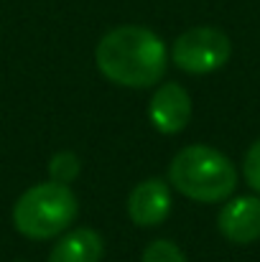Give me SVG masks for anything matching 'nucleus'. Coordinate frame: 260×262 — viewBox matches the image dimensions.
<instances>
[{
    "label": "nucleus",
    "mask_w": 260,
    "mask_h": 262,
    "mask_svg": "<svg viewBox=\"0 0 260 262\" xmlns=\"http://www.w3.org/2000/svg\"><path fill=\"white\" fill-rule=\"evenodd\" d=\"M94 64L99 74L117 87L146 89L161 82L169 54L166 43L151 28L117 26L99 38Z\"/></svg>",
    "instance_id": "nucleus-1"
},
{
    "label": "nucleus",
    "mask_w": 260,
    "mask_h": 262,
    "mask_svg": "<svg viewBox=\"0 0 260 262\" xmlns=\"http://www.w3.org/2000/svg\"><path fill=\"white\" fill-rule=\"evenodd\" d=\"M171 186L191 201L219 204L237 188V171L232 161L212 145H186L169 166Z\"/></svg>",
    "instance_id": "nucleus-2"
},
{
    "label": "nucleus",
    "mask_w": 260,
    "mask_h": 262,
    "mask_svg": "<svg viewBox=\"0 0 260 262\" xmlns=\"http://www.w3.org/2000/svg\"><path fill=\"white\" fill-rule=\"evenodd\" d=\"M79 201L67 183L44 181L31 186L13 204V227L28 239L62 237L77 219Z\"/></svg>",
    "instance_id": "nucleus-3"
},
{
    "label": "nucleus",
    "mask_w": 260,
    "mask_h": 262,
    "mask_svg": "<svg viewBox=\"0 0 260 262\" xmlns=\"http://www.w3.org/2000/svg\"><path fill=\"white\" fill-rule=\"evenodd\" d=\"M232 43L225 31L214 26H196L184 31L171 49L173 64L186 74H212L230 61Z\"/></svg>",
    "instance_id": "nucleus-4"
},
{
    "label": "nucleus",
    "mask_w": 260,
    "mask_h": 262,
    "mask_svg": "<svg viewBox=\"0 0 260 262\" xmlns=\"http://www.w3.org/2000/svg\"><path fill=\"white\" fill-rule=\"evenodd\" d=\"M171 211V188L164 178L141 181L128 196V216L135 227H158Z\"/></svg>",
    "instance_id": "nucleus-5"
},
{
    "label": "nucleus",
    "mask_w": 260,
    "mask_h": 262,
    "mask_svg": "<svg viewBox=\"0 0 260 262\" xmlns=\"http://www.w3.org/2000/svg\"><path fill=\"white\" fill-rule=\"evenodd\" d=\"M148 117H151L153 127L164 135L181 133L189 125V117H191L189 92L176 82L161 84L148 102Z\"/></svg>",
    "instance_id": "nucleus-6"
},
{
    "label": "nucleus",
    "mask_w": 260,
    "mask_h": 262,
    "mask_svg": "<svg viewBox=\"0 0 260 262\" xmlns=\"http://www.w3.org/2000/svg\"><path fill=\"white\" fill-rule=\"evenodd\" d=\"M217 229L232 245H253L260 239V199L258 196H237L230 199L219 216Z\"/></svg>",
    "instance_id": "nucleus-7"
},
{
    "label": "nucleus",
    "mask_w": 260,
    "mask_h": 262,
    "mask_svg": "<svg viewBox=\"0 0 260 262\" xmlns=\"http://www.w3.org/2000/svg\"><path fill=\"white\" fill-rule=\"evenodd\" d=\"M102 255H105L102 237L94 229L82 227L56 239V245L49 252V262H99Z\"/></svg>",
    "instance_id": "nucleus-8"
},
{
    "label": "nucleus",
    "mask_w": 260,
    "mask_h": 262,
    "mask_svg": "<svg viewBox=\"0 0 260 262\" xmlns=\"http://www.w3.org/2000/svg\"><path fill=\"white\" fill-rule=\"evenodd\" d=\"M82 173V161L74 150H59L51 156L49 161V176L51 181H59V183H72L77 181V176Z\"/></svg>",
    "instance_id": "nucleus-9"
},
{
    "label": "nucleus",
    "mask_w": 260,
    "mask_h": 262,
    "mask_svg": "<svg viewBox=\"0 0 260 262\" xmlns=\"http://www.w3.org/2000/svg\"><path fill=\"white\" fill-rule=\"evenodd\" d=\"M141 262H186L184 252L178 245H173L171 239H153L146 250Z\"/></svg>",
    "instance_id": "nucleus-10"
},
{
    "label": "nucleus",
    "mask_w": 260,
    "mask_h": 262,
    "mask_svg": "<svg viewBox=\"0 0 260 262\" xmlns=\"http://www.w3.org/2000/svg\"><path fill=\"white\" fill-rule=\"evenodd\" d=\"M243 173H245V181L248 186L260 193V138L248 148L245 153V161H243Z\"/></svg>",
    "instance_id": "nucleus-11"
}]
</instances>
